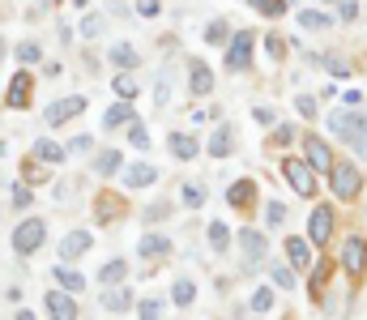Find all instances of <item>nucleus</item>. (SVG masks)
<instances>
[{"label": "nucleus", "mask_w": 367, "mask_h": 320, "mask_svg": "<svg viewBox=\"0 0 367 320\" xmlns=\"http://www.w3.org/2000/svg\"><path fill=\"white\" fill-rule=\"evenodd\" d=\"M286 5H291V0H252V9H256V13H265V18L286 13Z\"/></svg>", "instance_id": "nucleus-31"}, {"label": "nucleus", "mask_w": 367, "mask_h": 320, "mask_svg": "<svg viewBox=\"0 0 367 320\" xmlns=\"http://www.w3.org/2000/svg\"><path fill=\"white\" fill-rule=\"evenodd\" d=\"M286 256H291V265H295V269H307V265H312V248H307V239L286 235Z\"/></svg>", "instance_id": "nucleus-24"}, {"label": "nucleus", "mask_w": 367, "mask_h": 320, "mask_svg": "<svg viewBox=\"0 0 367 320\" xmlns=\"http://www.w3.org/2000/svg\"><path fill=\"white\" fill-rule=\"evenodd\" d=\"M107 60H112L116 69H124V73H133V69L141 65V56H137V47H133V43H116V47L107 51Z\"/></svg>", "instance_id": "nucleus-18"}, {"label": "nucleus", "mask_w": 367, "mask_h": 320, "mask_svg": "<svg viewBox=\"0 0 367 320\" xmlns=\"http://www.w3.org/2000/svg\"><path fill=\"white\" fill-rule=\"evenodd\" d=\"M265 47H269V56H274V60H282V51H286L282 34H269V39H265Z\"/></svg>", "instance_id": "nucleus-47"}, {"label": "nucleus", "mask_w": 367, "mask_h": 320, "mask_svg": "<svg viewBox=\"0 0 367 320\" xmlns=\"http://www.w3.org/2000/svg\"><path fill=\"white\" fill-rule=\"evenodd\" d=\"M43 239H47V222H43V218H26V222H18V227H13V235H9V244H13V252H18V256L39 252V248H43Z\"/></svg>", "instance_id": "nucleus-3"}, {"label": "nucleus", "mask_w": 367, "mask_h": 320, "mask_svg": "<svg viewBox=\"0 0 367 320\" xmlns=\"http://www.w3.org/2000/svg\"><path fill=\"white\" fill-rule=\"evenodd\" d=\"M43 175H47V167H39V158H34V163L26 167V180H43Z\"/></svg>", "instance_id": "nucleus-54"}, {"label": "nucleus", "mask_w": 367, "mask_h": 320, "mask_svg": "<svg viewBox=\"0 0 367 320\" xmlns=\"http://www.w3.org/2000/svg\"><path fill=\"white\" fill-rule=\"evenodd\" d=\"M329 188H333V196L354 201V196H359V188H363L359 167H354V163H333V167H329Z\"/></svg>", "instance_id": "nucleus-4"}, {"label": "nucleus", "mask_w": 367, "mask_h": 320, "mask_svg": "<svg viewBox=\"0 0 367 320\" xmlns=\"http://www.w3.org/2000/svg\"><path fill=\"white\" fill-rule=\"evenodd\" d=\"M180 196H184V205H188V209H201V205H205V188H201V184H184V188H180Z\"/></svg>", "instance_id": "nucleus-32"}, {"label": "nucleus", "mask_w": 367, "mask_h": 320, "mask_svg": "<svg viewBox=\"0 0 367 320\" xmlns=\"http://www.w3.org/2000/svg\"><path fill=\"white\" fill-rule=\"evenodd\" d=\"M342 98H346V107H359V102H363V94H359V90H346Z\"/></svg>", "instance_id": "nucleus-55"}, {"label": "nucleus", "mask_w": 367, "mask_h": 320, "mask_svg": "<svg viewBox=\"0 0 367 320\" xmlns=\"http://www.w3.org/2000/svg\"><path fill=\"white\" fill-rule=\"evenodd\" d=\"M205 239H209V248H214V252H227L231 248V227L227 222H209L205 227Z\"/></svg>", "instance_id": "nucleus-26"}, {"label": "nucleus", "mask_w": 367, "mask_h": 320, "mask_svg": "<svg viewBox=\"0 0 367 320\" xmlns=\"http://www.w3.org/2000/svg\"><path fill=\"white\" fill-rule=\"evenodd\" d=\"M90 248H94V235H90V231H69V235L60 239V256H65V260H77V256H86Z\"/></svg>", "instance_id": "nucleus-14"}, {"label": "nucleus", "mask_w": 367, "mask_h": 320, "mask_svg": "<svg viewBox=\"0 0 367 320\" xmlns=\"http://www.w3.org/2000/svg\"><path fill=\"white\" fill-rule=\"evenodd\" d=\"M137 13L141 18H159V0H137Z\"/></svg>", "instance_id": "nucleus-49"}, {"label": "nucleus", "mask_w": 367, "mask_h": 320, "mask_svg": "<svg viewBox=\"0 0 367 320\" xmlns=\"http://www.w3.org/2000/svg\"><path fill=\"white\" fill-rule=\"evenodd\" d=\"M116 171H124V154H120V149L94 154V175H116Z\"/></svg>", "instance_id": "nucleus-22"}, {"label": "nucleus", "mask_w": 367, "mask_h": 320, "mask_svg": "<svg viewBox=\"0 0 367 320\" xmlns=\"http://www.w3.org/2000/svg\"><path fill=\"white\" fill-rule=\"evenodd\" d=\"M329 128H333V137L350 141L359 158H367V116L359 112V107H342V112H329Z\"/></svg>", "instance_id": "nucleus-1"}, {"label": "nucleus", "mask_w": 367, "mask_h": 320, "mask_svg": "<svg viewBox=\"0 0 367 320\" xmlns=\"http://www.w3.org/2000/svg\"><path fill=\"white\" fill-rule=\"evenodd\" d=\"M18 320H34V312H18Z\"/></svg>", "instance_id": "nucleus-56"}, {"label": "nucleus", "mask_w": 367, "mask_h": 320, "mask_svg": "<svg viewBox=\"0 0 367 320\" xmlns=\"http://www.w3.org/2000/svg\"><path fill=\"white\" fill-rule=\"evenodd\" d=\"M299 26H303V30H329L333 18H329L325 9H303V13H299Z\"/></svg>", "instance_id": "nucleus-28"}, {"label": "nucleus", "mask_w": 367, "mask_h": 320, "mask_svg": "<svg viewBox=\"0 0 367 320\" xmlns=\"http://www.w3.org/2000/svg\"><path fill=\"white\" fill-rule=\"evenodd\" d=\"M248 65H252V30H239L231 39V51H227V69L231 73H243Z\"/></svg>", "instance_id": "nucleus-7"}, {"label": "nucleus", "mask_w": 367, "mask_h": 320, "mask_svg": "<svg viewBox=\"0 0 367 320\" xmlns=\"http://www.w3.org/2000/svg\"><path fill=\"white\" fill-rule=\"evenodd\" d=\"M265 222H269V227H282V222H286V205H282V201H269Z\"/></svg>", "instance_id": "nucleus-39"}, {"label": "nucleus", "mask_w": 367, "mask_h": 320, "mask_svg": "<svg viewBox=\"0 0 367 320\" xmlns=\"http://www.w3.org/2000/svg\"><path fill=\"white\" fill-rule=\"evenodd\" d=\"M282 175H286V184L295 188V196H316V171L307 167V158H282Z\"/></svg>", "instance_id": "nucleus-2"}, {"label": "nucleus", "mask_w": 367, "mask_h": 320, "mask_svg": "<svg viewBox=\"0 0 367 320\" xmlns=\"http://www.w3.org/2000/svg\"><path fill=\"white\" fill-rule=\"evenodd\" d=\"M231 39V26L227 22H209L205 26V43H227Z\"/></svg>", "instance_id": "nucleus-36"}, {"label": "nucleus", "mask_w": 367, "mask_h": 320, "mask_svg": "<svg viewBox=\"0 0 367 320\" xmlns=\"http://www.w3.org/2000/svg\"><path fill=\"white\" fill-rule=\"evenodd\" d=\"M274 286L291 291V286H295V269H286V265H274Z\"/></svg>", "instance_id": "nucleus-41"}, {"label": "nucleus", "mask_w": 367, "mask_h": 320, "mask_svg": "<svg viewBox=\"0 0 367 320\" xmlns=\"http://www.w3.org/2000/svg\"><path fill=\"white\" fill-rule=\"evenodd\" d=\"M39 56H43L39 43H18V47H13V60H22V65H34Z\"/></svg>", "instance_id": "nucleus-34"}, {"label": "nucleus", "mask_w": 367, "mask_h": 320, "mask_svg": "<svg viewBox=\"0 0 367 320\" xmlns=\"http://www.w3.org/2000/svg\"><path fill=\"white\" fill-rule=\"evenodd\" d=\"M342 269L354 274V278L367 269V244H363V235H350V239L342 244Z\"/></svg>", "instance_id": "nucleus-8"}, {"label": "nucleus", "mask_w": 367, "mask_h": 320, "mask_svg": "<svg viewBox=\"0 0 367 320\" xmlns=\"http://www.w3.org/2000/svg\"><path fill=\"white\" fill-rule=\"evenodd\" d=\"M102 307H107V312H128L133 307V295L124 286H107V291H102Z\"/></svg>", "instance_id": "nucleus-25"}, {"label": "nucleus", "mask_w": 367, "mask_h": 320, "mask_svg": "<svg viewBox=\"0 0 367 320\" xmlns=\"http://www.w3.org/2000/svg\"><path fill=\"white\" fill-rule=\"evenodd\" d=\"M338 18L342 22H354L359 18V0H338Z\"/></svg>", "instance_id": "nucleus-46"}, {"label": "nucleus", "mask_w": 367, "mask_h": 320, "mask_svg": "<svg viewBox=\"0 0 367 320\" xmlns=\"http://www.w3.org/2000/svg\"><path fill=\"white\" fill-rule=\"evenodd\" d=\"M307 239H312V244H329V239H333V209H329V205L312 209V218H307Z\"/></svg>", "instance_id": "nucleus-9"}, {"label": "nucleus", "mask_w": 367, "mask_h": 320, "mask_svg": "<svg viewBox=\"0 0 367 320\" xmlns=\"http://www.w3.org/2000/svg\"><path fill=\"white\" fill-rule=\"evenodd\" d=\"M252 192H256V188H252V180H235V184L227 188V201H231L235 209H243V205L252 201Z\"/></svg>", "instance_id": "nucleus-29"}, {"label": "nucleus", "mask_w": 367, "mask_h": 320, "mask_svg": "<svg viewBox=\"0 0 367 320\" xmlns=\"http://www.w3.org/2000/svg\"><path fill=\"white\" fill-rule=\"evenodd\" d=\"M137 252H141V256H167V252H171V239H167L163 231H145V235L137 239Z\"/></svg>", "instance_id": "nucleus-17"}, {"label": "nucleus", "mask_w": 367, "mask_h": 320, "mask_svg": "<svg viewBox=\"0 0 367 320\" xmlns=\"http://www.w3.org/2000/svg\"><path fill=\"white\" fill-rule=\"evenodd\" d=\"M128 141H133L137 149H149V133H145L141 124H128Z\"/></svg>", "instance_id": "nucleus-43"}, {"label": "nucleus", "mask_w": 367, "mask_h": 320, "mask_svg": "<svg viewBox=\"0 0 367 320\" xmlns=\"http://www.w3.org/2000/svg\"><path fill=\"white\" fill-rule=\"evenodd\" d=\"M90 149H94L90 137H73V141H69V154H90Z\"/></svg>", "instance_id": "nucleus-48"}, {"label": "nucleus", "mask_w": 367, "mask_h": 320, "mask_svg": "<svg viewBox=\"0 0 367 320\" xmlns=\"http://www.w3.org/2000/svg\"><path fill=\"white\" fill-rule=\"evenodd\" d=\"M5 98H9V107H18V112H22V107H30V73H13Z\"/></svg>", "instance_id": "nucleus-19"}, {"label": "nucleus", "mask_w": 367, "mask_h": 320, "mask_svg": "<svg viewBox=\"0 0 367 320\" xmlns=\"http://www.w3.org/2000/svg\"><path fill=\"white\" fill-rule=\"evenodd\" d=\"M47 316L51 320H77V299L69 291H47Z\"/></svg>", "instance_id": "nucleus-10"}, {"label": "nucleus", "mask_w": 367, "mask_h": 320, "mask_svg": "<svg viewBox=\"0 0 367 320\" xmlns=\"http://www.w3.org/2000/svg\"><path fill=\"white\" fill-rule=\"evenodd\" d=\"M137 312H141V320H159V316H163V303H159V299H145Z\"/></svg>", "instance_id": "nucleus-45"}, {"label": "nucleus", "mask_w": 367, "mask_h": 320, "mask_svg": "<svg viewBox=\"0 0 367 320\" xmlns=\"http://www.w3.org/2000/svg\"><path fill=\"white\" fill-rule=\"evenodd\" d=\"M209 154L214 158H231L235 154V128L231 124H218L214 133H209Z\"/></svg>", "instance_id": "nucleus-15"}, {"label": "nucleus", "mask_w": 367, "mask_h": 320, "mask_svg": "<svg viewBox=\"0 0 367 320\" xmlns=\"http://www.w3.org/2000/svg\"><path fill=\"white\" fill-rule=\"evenodd\" d=\"M0 158H5V141H0Z\"/></svg>", "instance_id": "nucleus-58"}, {"label": "nucleus", "mask_w": 367, "mask_h": 320, "mask_svg": "<svg viewBox=\"0 0 367 320\" xmlns=\"http://www.w3.org/2000/svg\"><path fill=\"white\" fill-rule=\"evenodd\" d=\"M321 291H325V265H321V269H316V274H312V295H316V299H321Z\"/></svg>", "instance_id": "nucleus-50"}, {"label": "nucleus", "mask_w": 367, "mask_h": 320, "mask_svg": "<svg viewBox=\"0 0 367 320\" xmlns=\"http://www.w3.org/2000/svg\"><path fill=\"white\" fill-rule=\"evenodd\" d=\"M116 94H120V102H133V98H137V81H133L128 73H120V77H116Z\"/></svg>", "instance_id": "nucleus-35"}, {"label": "nucleus", "mask_w": 367, "mask_h": 320, "mask_svg": "<svg viewBox=\"0 0 367 320\" xmlns=\"http://www.w3.org/2000/svg\"><path fill=\"white\" fill-rule=\"evenodd\" d=\"M321 65H325L333 77H350V65H346L342 56H321Z\"/></svg>", "instance_id": "nucleus-38"}, {"label": "nucleus", "mask_w": 367, "mask_h": 320, "mask_svg": "<svg viewBox=\"0 0 367 320\" xmlns=\"http://www.w3.org/2000/svg\"><path fill=\"white\" fill-rule=\"evenodd\" d=\"M65 145H56V141H47V137H39L34 141V158H39V163H47V167H60L65 163Z\"/></svg>", "instance_id": "nucleus-20"}, {"label": "nucleus", "mask_w": 367, "mask_h": 320, "mask_svg": "<svg viewBox=\"0 0 367 320\" xmlns=\"http://www.w3.org/2000/svg\"><path fill=\"white\" fill-rule=\"evenodd\" d=\"M56 282H60V291H69V295H81V291H86V274H77L73 265H56Z\"/></svg>", "instance_id": "nucleus-23"}, {"label": "nucleus", "mask_w": 367, "mask_h": 320, "mask_svg": "<svg viewBox=\"0 0 367 320\" xmlns=\"http://www.w3.org/2000/svg\"><path fill=\"white\" fill-rule=\"evenodd\" d=\"M167 213H171V205H163V201H159V205H149V218H154V222L167 218Z\"/></svg>", "instance_id": "nucleus-53"}, {"label": "nucleus", "mask_w": 367, "mask_h": 320, "mask_svg": "<svg viewBox=\"0 0 367 320\" xmlns=\"http://www.w3.org/2000/svg\"><path fill=\"white\" fill-rule=\"evenodd\" d=\"M303 154H307V167L312 171H329L338 158H333V149H329V141H321L316 133H307L303 137Z\"/></svg>", "instance_id": "nucleus-6"}, {"label": "nucleus", "mask_w": 367, "mask_h": 320, "mask_svg": "<svg viewBox=\"0 0 367 320\" xmlns=\"http://www.w3.org/2000/svg\"><path fill=\"white\" fill-rule=\"evenodd\" d=\"M291 137H295V124H282V128L274 133V141H278V145H291Z\"/></svg>", "instance_id": "nucleus-51"}, {"label": "nucleus", "mask_w": 367, "mask_h": 320, "mask_svg": "<svg viewBox=\"0 0 367 320\" xmlns=\"http://www.w3.org/2000/svg\"><path fill=\"white\" fill-rule=\"evenodd\" d=\"M188 94H214V73H209L205 60H188Z\"/></svg>", "instance_id": "nucleus-12"}, {"label": "nucleus", "mask_w": 367, "mask_h": 320, "mask_svg": "<svg viewBox=\"0 0 367 320\" xmlns=\"http://www.w3.org/2000/svg\"><path fill=\"white\" fill-rule=\"evenodd\" d=\"M81 112H86V94H69V98H56V102H51L43 120H47L51 128H60L65 120H73V116H81Z\"/></svg>", "instance_id": "nucleus-5"}, {"label": "nucleus", "mask_w": 367, "mask_h": 320, "mask_svg": "<svg viewBox=\"0 0 367 320\" xmlns=\"http://www.w3.org/2000/svg\"><path fill=\"white\" fill-rule=\"evenodd\" d=\"M102 26H107V18H98V13L81 18V39H98V34H102Z\"/></svg>", "instance_id": "nucleus-33"}, {"label": "nucleus", "mask_w": 367, "mask_h": 320, "mask_svg": "<svg viewBox=\"0 0 367 320\" xmlns=\"http://www.w3.org/2000/svg\"><path fill=\"white\" fill-rule=\"evenodd\" d=\"M154 102H159V107H167V102H171V77H167V73L159 77V86H154Z\"/></svg>", "instance_id": "nucleus-40"}, {"label": "nucleus", "mask_w": 367, "mask_h": 320, "mask_svg": "<svg viewBox=\"0 0 367 320\" xmlns=\"http://www.w3.org/2000/svg\"><path fill=\"white\" fill-rule=\"evenodd\" d=\"M239 248H243V256H248V265H252V269H256V265L260 260H265V252H269V239L265 235H260V231H239Z\"/></svg>", "instance_id": "nucleus-11"}, {"label": "nucleus", "mask_w": 367, "mask_h": 320, "mask_svg": "<svg viewBox=\"0 0 367 320\" xmlns=\"http://www.w3.org/2000/svg\"><path fill=\"white\" fill-rule=\"evenodd\" d=\"M269 307H274V291H269V286L252 291V312H269Z\"/></svg>", "instance_id": "nucleus-37"}, {"label": "nucleus", "mask_w": 367, "mask_h": 320, "mask_svg": "<svg viewBox=\"0 0 367 320\" xmlns=\"http://www.w3.org/2000/svg\"><path fill=\"white\" fill-rule=\"evenodd\" d=\"M30 201H34L30 188L26 184H13V209H30Z\"/></svg>", "instance_id": "nucleus-44"}, {"label": "nucleus", "mask_w": 367, "mask_h": 320, "mask_svg": "<svg viewBox=\"0 0 367 320\" xmlns=\"http://www.w3.org/2000/svg\"><path fill=\"white\" fill-rule=\"evenodd\" d=\"M120 180H124V188H149L154 180H159V167H149V163H128V167L120 171Z\"/></svg>", "instance_id": "nucleus-13"}, {"label": "nucleus", "mask_w": 367, "mask_h": 320, "mask_svg": "<svg viewBox=\"0 0 367 320\" xmlns=\"http://www.w3.org/2000/svg\"><path fill=\"white\" fill-rule=\"evenodd\" d=\"M252 120H260V124H274V112H269V107H252Z\"/></svg>", "instance_id": "nucleus-52"}, {"label": "nucleus", "mask_w": 367, "mask_h": 320, "mask_svg": "<svg viewBox=\"0 0 367 320\" xmlns=\"http://www.w3.org/2000/svg\"><path fill=\"white\" fill-rule=\"evenodd\" d=\"M128 124H137V112H133V102H112L107 107V116H102V128H128Z\"/></svg>", "instance_id": "nucleus-16"}, {"label": "nucleus", "mask_w": 367, "mask_h": 320, "mask_svg": "<svg viewBox=\"0 0 367 320\" xmlns=\"http://www.w3.org/2000/svg\"><path fill=\"white\" fill-rule=\"evenodd\" d=\"M295 107H299V116H316V98H312V94H295Z\"/></svg>", "instance_id": "nucleus-42"}, {"label": "nucleus", "mask_w": 367, "mask_h": 320, "mask_svg": "<svg viewBox=\"0 0 367 320\" xmlns=\"http://www.w3.org/2000/svg\"><path fill=\"white\" fill-rule=\"evenodd\" d=\"M171 303H175V307H188V303H196V282H192V278H180V282L171 286Z\"/></svg>", "instance_id": "nucleus-27"}, {"label": "nucleus", "mask_w": 367, "mask_h": 320, "mask_svg": "<svg viewBox=\"0 0 367 320\" xmlns=\"http://www.w3.org/2000/svg\"><path fill=\"white\" fill-rule=\"evenodd\" d=\"M167 145H171V154L180 158V163H192L196 149H201V145H196V137H188V133H171V137H167Z\"/></svg>", "instance_id": "nucleus-21"}, {"label": "nucleus", "mask_w": 367, "mask_h": 320, "mask_svg": "<svg viewBox=\"0 0 367 320\" xmlns=\"http://www.w3.org/2000/svg\"><path fill=\"white\" fill-rule=\"evenodd\" d=\"M69 5H77V9H86V5H90V0H69Z\"/></svg>", "instance_id": "nucleus-57"}, {"label": "nucleus", "mask_w": 367, "mask_h": 320, "mask_svg": "<svg viewBox=\"0 0 367 320\" xmlns=\"http://www.w3.org/2000/svg\"><path fill=\"white\" fill-rule=\"evenodd\" d=\"M124 274H128V265L124 260H107V265H102V286H116V282H124Z\"/></svg>", "instance_id": "nucleus-30"}]
</instances>
